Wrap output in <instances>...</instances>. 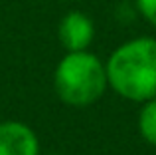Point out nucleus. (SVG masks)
<instances>
[{"instance_id":"1","label":"nucleus","mask_w":156,"mask_h":155,"mask_svg":"<svg viewBox=\"0 0 156 155\" xmlns=\"http://www.w3.org/2000/svg\"><path fill=\"white\" fill-rule=\"evenodd\" d=\"M107 84L129 101L156 97V38L140 36L121 44L105 64Z\"/></svg>"},{"instance_id":"2","label":"nucleus","mask_w":156,"mask_h":155,"mask_svg":"<svg viewBox=\"0 0 156 155\" xmlns=\"http://www.w3.org/2000/svg\"><path fill=\"white\" fill-rule=\"evenodd\" d=\"M107 88L105 64L87 50L67 52L53 72V89L69 108H89Z\"/></svg>"},{"instance_id":"3","label":"nucleus","mask_w":156,"mask_h":155,"mask_svg":"<svg viewBox=\"0 0 156 155\" xmlns=\"http://www.w3.org/2000/svg\"><path fill=\"white\" fill-rule=\"evenodd\" d=\"M0 155H40V139L22 121H0Z\"/></svg>"},{"instance_id":"4","label":"nucleus","mask_w":156,"mask_h":155,"mask_svg":"<svg viewBox=\"0 0 156 155\" xmlns=\"http://www.w3.org/2000/svg\"><path fill=\"white\" fill-rule=\"evenodd\" d=\"M57 36H59L61 46L67 52L87 50L89 44L95 38V26H93V20L87 14H83L79 10H71L61 18Z\"/></svg>"},{"instance_id":"5","label":"nucleus","mask_w":156,"mask_h":155,"mask_svg":"<svg viewBox=\"0 0 156 155\" xmlns=\"http://www.w3.org/2000/svg\"><path fill=\"white\" fill-rule=\"evenodd\" d=\"M138 133L146 143L156 147V97L142 101L138 113Z\"/></svg>"},{"instance_id":"6","label":"nucleus","mask_w":156,"mask_h":155,"mask_svg":"<svg viewBox=\"0 0 156 155\" xmlns=\"http://www.w3.org/2000/svg\"><path fill=\"white\" fill-rule=\"evenodd\" d=\"M134 4H136V10L144 16V20L156 26V0H134Z\"/></svg>"},{"instance_id":"7","label":"nucleus","mask_w":156,"mask_h":155,"mask_svg":"<svg viewBox=\"0 0 156 155\" xmlns=\"http://www.w3.org/2000/svg\"><path fill=\"white\" fill-rule=\"evenodd\" d=\"M50 155H59V153H50Z\"/></svg>"}]
</instances>
